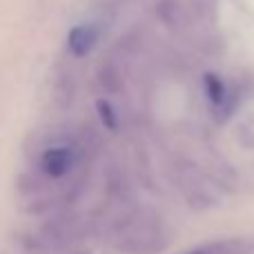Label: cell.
<instances>
[{
  "label": "cell",
  "instance_id": "1",
  "mask_svg": "<svg viewBox=\"0 0 254 254\" xmlns=\"http://www.w3.org/2000/svg\"><path fill=\"white\" fill-rule=\"evenodd\" d=\"M78 165V149L67 140H47L34 152V172L40 179L61 181Z\"/></svg>",
  "mask_w": 254,
  "mask_h": 254
},
{
  "label": "cell",
  "instance_id": "2",
  "mask_svg": "<svg viewBox=\"0 0 254 254\" xmlns=\"http://www.w3.org/2000/svg\"><path fill=\"white\" fill-rule=\"evenodd\" d=\"M98 38H101V31L94 22H80V25L71 27L67 34V49L71 56L83 58L96 47Z\"/></svg>",
  "mask_w": 254,
  "mask_h": 254
},
{
  "label": "cell",
  "instance_id": "3",
  "mask_svg": "<svg viewBox=\"0 0 254 254\" xmlns=\"http://www.w3.org/2000/svg\"><path fill=\"white\" fill-rule=\"evenodd\" d=\"M183 254H254V241L250 239H223L196 246Z\"/></svg>",
  "mask_w": 254,
  "mask_h": 254
},
{
  "label": "cell",
  "instance_id": "4",
  "mask_svg": "<svg viewBox=\"0 0 254 254\" xmlns=\"http://www.w3.org/2000/svg\"><path fill=\"white\" fill-rule=\"evenodd\" d=\"M98 112H101L103 121H105V123L110 125V127H114V125H116V116H114V112H110V105H107L105 101L98 103Z\"/></svg>",
  "mask_w": 254,
  "mask_h": 254
}]
</instances>
